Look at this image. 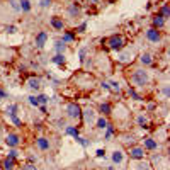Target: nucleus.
<instances>
[{"label": "nucleus", "mask_w": 170, "mask_h": 170, "mask_svg": "<svg viewBox=\"0 0 170 170\" xmlns=\"http://www.w3.org/2000/svg\"><path fill=\"white\" fill-rule=\"evenodd\" d=\"M68 14H70L71 17H77L78 14H80V5H78L77 2L70 3V7H68Z\"/></svg>", "instance_id": "obj_18"}, {"label": "nucleus", "mask_w": 170, "mask_h": 170, "mask_svg": "<svg viewBox=\"0 0 170 170\" xmlns=\"http://www.w3.org/2000/svg\"><path fill=\"white\" fill-rule=\"evenodd\" d=\"M129 82L133 84V87H145L150 82V73L146 70H143V68H136L129 75Z\"/></svg>", "instance_id": "obj_1"}, {"label": "nucleus", "mask_w": 170, "mask_h": 170, "mask_svg": "<svg viewBox=\"0 0 170 170\" xmlns=\"http://www.w3.org/2000/svg\"><path fill=\"white\" fill-rule=\"evenodd\" d=\"M128 153H129V157H131L133 160H143V158H145L143 146H135V145H131L129 150H128Z\"/></svg>", "instance_id": "obj_5"}, {"label": "nucleus", "mask_w": 170, "mask_h": 170, "mask_svg": "<svg viewBox=\"0 0 170 170\" xmlns=\"http://www.w3.org/2000/svg\"><path fill=\"white\" fill-rule=\"evenodd\" d=\"M113 162L114 163H122V151H119V150H116L114 153H113Z\"/></svg>", "instance_id": "obj_21"}, {"label": "nucleus", "mask_w": 170, "mask_h": 170, "mask_svg": "<svg viewBox=\"0 0 170 170\" xmlns=\"http://www.w3.org/2000/svg\"><path fill=\"white\" fill-rule=\"evenodd\" d=\"M95 124H97V128H99V129H106L109 122H107V119H106V117H99V119L95 121Z\"/></svg>", "instance_id": "obj_24"}, {"label": "nucleus", "mask_w": 170, "mask_h": 170, "mask_svg": "<svg viewBox=\"0 0 170 170\" xmlns=\"http://www.w3.org/2000/svg\"><path fill=\"white\" fill-rule=\"evenodd\" d=\"M51 27L56 29V31H63L65 29V22L61 17H51Z\"/></svg>", "instance_id": "obj_13"}, {"label": "nucleus", "mask_w": 170, "mask_h": 170, "mask_svg": "<svg viewBox=\"0 0 170 170\" xmlns=\"http://www.w3.org/2000/svg\"><path fill=\"white\" fill-rule=\"evenodd\" d=\"M58 126H60V128H67V121H65V119H58Z\"/></svg>", "instance_id": "obj_42"}, {"label": "nucleus", "mask_w": 170, "mask_h": 170, "mask_svg": "<svg viewBox=\"0 0 170 170\" xmlns=\"http://www.w3.org/2000/svg\"><path fill=\"white\" fill-rule=\"evenodd\" d=\"M73 2H80V0H73Z\"/></svg>", "instance_id": "obj_49"}, {"label": "nucleus", "mask_w": 170, "mask_h": 170, "mask_svg": "<svg viewBox=\"0 0 170 170\" xmlns=\"http://www.w3.org/2000/svg\"><path fill=\"white\" fill-rule=\"evenodd\" d=\"M10 119H12V122H14L16 126H22V121H21V119L17 117L16 114H12V116H10Z\"/></svg>", "instance_id": "obj_34"}, {"label": "nucleus", "mask_w": 170, "mask_h": 170, "mask_svg": "<svg viewBox=\"0 0 170 170\" xmlns=\"http://www.w3.org/2000/svg\"><path fill=\"white\" fill-rule=\"evenodd\" d=\"M21 5H19V9L22 10V12H29V10H31V2H29V0H21Z\"/></svg>", "instance_id": "obj_22"}, {"label": "nucleus", "mask_w": 170, "mask_h": 170, "mask_svg": "<svg viewBox=\"0 0 170 170\" xmlns=\"http://www.w3.org/2000/svg\"><path fill=\"white\" fill-rule=\"evenodd\" d=\"M99 113H102L104 116H109V114H113V106H111L109 102H102L99 106Z\"/></svg>", "instance_id": "obj_17"}, {"label": "nucleus", "mask_w": 170, "mask_h": 170, "mask_svg": "<svg viewBox=\"0 0 170 170\" xmlns=\"http://www.w3.org/2000/svg\"><path fill=\"white\" fill-rule=\"evenodd\" d=\"M97 157H99V158L106 157V150H97Z\"/></svg>", "instance_id": "obj_44"}, {"label": "nucleus", "mask_w": 170, "mask_h": 170, "mask_svg": "<svg viewBox=\"0 0 170 170\" xmlns=\"http://www.w3.org/2000/svg\"><path fill=\"white\" fill-rule=\"evenodd\" d=\"M53 61H55L56 65H63V63H65V56H63V55H55Z\"/></svg>", "instance_id": "obj_30"}, {"label": "nucleus", "mask_w": 170, "mask_h": 170, "mask_svg": "<svg viewBox=\"0 0 170 170\" xmlns=\"http://www.w3.org/2000/svg\"><path fill=\"white\" fill-rule=\"evenodd\" d=\"M7 32H9V34H16V32H17V27H16V26H7Z\"/></svg>", "instance_id": "obj_39"}, {"label": "nucleus", "mask_w": 170, "mask_h": 170, "mask_svg": "<svg viewBox=\"0 0 170 170\" xmlns=\"http://www.w3.org/2000/svg\"><path fill=\"white\" fill-rule=\"evenodd\" d=\"M87 51H89V48H82L80 49V61H85V56H87Z\"/></svg>", "instance_id": "obj_37"}, {"label": "nucleus", "mask_w": 170, "mask_h": 170, "mask_svg": "<svg viewBox=\"0 0 170 170\" xmlns=\"http://www.w3.org/2000/svg\"><path fill=\"white\" fill-rule=\"evenodd\" d=\"M160 16L163 17L165 21L168 19V3H167V2H165L163 5H162V9H160Z\"/></svg>", "instance_id": "obj_26"}, {"label": "nucleus", "mask_w": 170, "mask_h": 170, "mask_svg": "<svg viewBox=\"0 0 170 170\" xmlns=\"http://www.w3.org/2000/svg\"><path fill=\"white\" fill-rule=\"evenodd\" d=\"M90 2H94V3H97V2H99V0H90Z\"/></svg>", "instance_id": "obj_48"}, {"label": "nucleus", "mask_w": 170, "mask_h": 170, "mask_svg": "<svg viewBox=\"0 0 170 170\" xmlns=\"http://www.w3.org/2000/svg\"><path fill=\"white\" fill-rule=\"evenodd\" d=\"M46 41H48V34H46L44 31H41V32H38L36 34V48H44V44H46Z\"/></svg>", "instance_id": "obj_8"}, {"label": "nucleus", "mask_w": 170, "mask_h": 170, "mask_svg": "<svg viewBox=\"0 0 170 170\" xmlns=\"http://www.w3.org/2000/svg\"><path fill=\"white\" fill-rule=\"evenodd\" d=\"M9 158H14V160H16V158H17V150H14V148H12V150L9 151Z\"/></svg>", "instance_id": "obj_40"}, {"label": "nucleus", "mask_w": 170, "mask_h": 170, "mask_svg": "<svg viewBox=\"0 0 170 170\" xmlns=\"http://www.w3.org/2000/svg\"><path fill=\"white\" fill-rule=\"evenodd\" d=\"M5 143H7V146H10V148L19 146V145H21L19 135H16V133H9V135L5 136Z\"/></svg>", "instance_id": "obj_7"}, {"label": "nucleus", "mask_w": 170, "mask_h": 170, "mask_svg": "<svg viewBox=\"0 0 170 170\" xmlns=\"http://www.w3.org/2000/svg\"><path fill=\"white\" fill-rule=\"evenodd\" d=\"M21 170H38V167H36L34 163H26V165H22Z\"/></svg>", "instance_id": "obj_36"}, {"label": "nucleus", "mask_w": 170, "mask_h": 170, "mask_svg": "<svg viewBox=\"0 0 170 170\" xmlns=\"http://www.w3.org/2000/svg\"><path fill=\"white\" fill-rule=\"evenodd\" d=\"M49 5H51V0H41V7L46 9V7H49Z\"/></svg>", "instance_id": "obj_41"}, {"label": "nucleus", "mask_w": 170, "mask_h": 170, "mask_svg": "<svg viewBox=\"0 0 170 170\" xmlns=\"http://www.w3.org/2000/svg\"><path fill=\"white\" fill-rule=\"evenodd\" d=\"M0 97H2V99H5V97H7V94L3 92V89H0Z\"/></svg>", "instance_id": "obj_46"}, {"label": "nucleus", "mask_w": 170, "mask_h": 170, "mask_svg": "<svg viewBox=\"0 0 170 170\" xmlns=\"http://www.w3.org/2000/svg\"><path fill=\"white\" fill-rule=\"evenodd\" d=\"M65 133L75 136V138H78V128H75V126H67V128H65Z\"/></svg>", "instance_id": "obj_20"}, {"label": "nucleus", "mask_w": 170, "mask_h": 170, "mask_svg": "<svg viewBox=\"0 0 170 170\" xmlns=\"http://www.w3.org/2000/svg\"><path fill=\"white\" fill-rule=\"evenodd\" d=\"M136 122H138V126L140 128H148V119H146V116H138V119H136Z\"/></svg>", "instance_id": "obj_23"}, {"label": "nucleus", "mask_w": 170, "mask_h": 170, "mask_svg": "<svg viewBox=\"0 0 170 170\" xmlns=\"http://www.w3.org/2000/svg\"><path fill=\"white\" fill-rule=\"evenodd\" d=\"M165 22H167V21H165L163 17L160 16V14H157V16L153 17V21H151V24H153L151 27H155V29H162V27L165 26Z\"/></svg>", "instance_id": "obj_14"}, {"label": "nucleus", "mask_w": 170, "mask_h": 170, "mask_svg": "<svg viewBox=\"0 0 170 170\" xmlns=\"http://www.w3.org/2000/svg\"><path fill=\"white\" fill-rule=\"evenodd\" d=\"M16 58V51L7 46H0V60L2 61H12Z\"/></svg>", "instance_id": "obj_6"}, {"label": "nucleus", "mask_w": 170, "mask_h": 170, "mask_svg": "<svg viewBox=\"0 0 170 170\" xmlns=\"http://www.w3.org/2000/svg\"><path fill=\"white\" fill-rule=\"evenodd\" d=\"M133 58H135V53L128 49L126 53H119L117 61H121V63H129V61H133Z\"/></svg>", "instance_id": "obj_12"}, {"label": "nucleus", "mask_w": 170, "mask_h": 170, "mask_svg": "<svg viewBox=\"0 0 170 170\" xmlns=\"http://www.w3.org/2000/svg\"><path fill=\"white\" fill-rule=\"evenodd\" d=\"M85 27H87V24H82V26L78 27V32H85Z\"/></svg>", "instance_id": "obj_45"}, {"label": "nucleus", "mask_w": 170, "mask_h": 170, "mask_svg": "<svg viewBox=\"0 0 170 170\" xmlns=\"http://www.w3.org/2000/svg\"><path fill=\"white\" fill-rule=\"evenodd\" d=\"M56 51H58V55H63L65 53V49H67V44H65L63 41H56Z\"/></svg>", "instance_id": "obj_25"}, {"label": "nucleus", "mask_w": 170, "mask_h": 170, "mask_svg": "<svg viewBox=\"0 0 170 170\" xmlns=\"http://www.w3.org/2000/svg\"><path fill=\"white\" fill-rule=\"evenodd\" d=\"M48 97H46L44 95V94H41V95H38V102H39V106H41V104H46V102H48Z\"/></svg>", "instance_id": "obj_33"}, {"label": "nucleus", "mask_w": 170, "mask_h": 170, "mask_svg": "<svg viewBox=\"0 0 170 170\" xmlns=\"http://www.w3.org/2000/svg\"><path fill=\"white\" fill-rule=\"evenodd\" d=\"M157 148H158V143L155 141L153 138H145V140H143V150L153 151V150H157Z\"/></svg>", "instance_id": "obj_9"}, {"label": "nucleus", "mask_w": 170, "mask_h": 170, "mask_svg": "<svg viewBox=\"0 0 170 170\" xmlns=\"http://www.w3.org/2000/svg\"><path fill=\"white\" fill-rule=\"evenodd\" d=\"M128 92H129V95H131V97H133V99H135V100H141V95H138V94H136L135 87H131V85H129Z\"/></svg>", "instance_id": "obj_29"}, {"label": "nucleus", "mask_w": 170, "mask_h": 170, "mask_svg": "<svg viewBox=\"0 0 170 170\" xmlns=\"http://www.w3.org/2000/svg\"><path fill=\"white\" fill-rule=\"evenodd\" d=\"M107 133H106V140H109L111 138V136H113V133H114V128H113V126H111V124H107Z\"/></svg>", "instance_id": "obj_35"}, {"label": "nucleus", "mask_w": 170, "mask_h": 170, "mask_svg": "<svg viewBox=\"0 0 170 170\" xmlns=\"http://www.w3.org/2000/svg\"><path fill=\"white\" fill-rule=\"evenodd\" d=\"M65 111H67V116L70 119H82V107L78 106L77 102H70L67 104V107H65Z\"/></svg>", "instance_id": "obj_3"}, {"label": "nucleus", "mask_w": 170, "mask_h": 170, "mask_svg": "<svg viewBox=\"0 0 170 170\" xmlns=\"http://www.w3.org/2000/svg\"><path fill=\"white\" fill-rule=\"evenodd\" d=\"M16 111H17V106H16V104H10V106L7 107V114H9V116L16 114Z\"/></svg>", "instance_id": "obj_31"}, {"label": "nucleus", "mask_w": 170, "mask_h": 170, "mask_svg": "<svg viewBox=\"0 0 170 170\" xmlns=\"http://www.w3.org/2000/svg\"><path fill=\"white\" fill-rule=\"evenodd\" d=\"M106 43H107V46H109V49H113V51H121L126 46V38L122 34H113L111 38H107Z\"/></svg>", "instance_id": "obj_2"}, {"label": "nucleus", "mask_w": 170, "mask_h": 170, "mask_svg": "<svg viewBox=\"0 0 170 170\" xmlns=\"http://www.w3.org/2000/svg\"><path fill=\"white\" fill-rule=\"evenodd\" d=\"M75 140H77V141L82 145V146H89V141H87L85 138H80V136H78V138H75Z\"/></svg>", "instance_id": "obj_38"}, {"label": "nucleus", "mask_w": 170, "mask_h": 170, "mask_svg": "<svg viewBox=\"0 0 170 170\" xmlns=\"http://www.w3.org/2000/svg\"><path fill=\"white\" fill-rule=\"evenodd\" d=\"M107 84H109V90H113V92H119V90H121V85H119V82L113 80V82H107Z\"/></svg>", "instance_id": "obj_27"}, {"label": "nucleus", "mask_w": 170, "mask_h": 170, "mask_svg": "<svg viewBox=\"0 0 170 170\" xmlns=\"http://www.w3.org/2000/svg\"><path fill=\"white\" fill-rule=\"evenodd\" d=\"M82 117H85L87 124H92L95 121V113H94V109H85V111H82Z\"/></svg>", "instance_id": "obj_11"}, {"label": "nucleus", "mask_w": 170, "mask_h": 170, "mask_svg": "<svg viewBox=\"0 0 170 170\" xmlns=\"http://www.w3.org/2000/svg\"><path fill=\"white\" fill-rule=\"evenodd\" d=\"M75 41V34L73 32H65L63 34V43H71Z\"/></svg>", "instance_id": "obj_28"}, {"label": "nucleus", "mask_w": 170, "mask_h": 170, "mask_svg": "<svg viewBox=\"0 0 170 170\" xmlns=\"http://www.w3.org/2000/svg\"><path fill=\"white\" fill-rule=\"evenodd\" d=\"M10 5H12V9H14V10H19V5H17L16 0H10Z\"/></svg>", "instance_id": "obj_43"}, {"label": "nucleus", "mask_w": 170, "mask_h": 170, "mask_svg": "<svg viewBox=\"0 0 170 170\" xmlns=\"http://www.w3.org/2000/svg\"><path fill=\"white\" fill-rule=\"evenodd\" d=\"M0 165H2V168H3V170H14L16 160H14V158H9V157H7V158H5V160H3Z\"/></svg>", "instance_id": "obj_19"}, {"label": "nucleus", "mask_w": 170, "mask_h": 170, "mask_svg": "<svg viewBox=\"0 0 170 170\" xmlns=\"http://www.w3.org/2000/svg\"><path fill=\"white\" fill-rule=\"evenodd\" d=\"M36 145H38V148H39V150H43V151L49 150V140L44 138V136H39V138H36Z\"/></svg>", "instance_id": "obj_10"}, {"label": "nucleus", "mask_w": 170, "mask_h": 170, "mask_svg": "<svg viewBox=\"0 0 170 170\" xmlns=\"http://www.w3.org/2000/svg\"><path fill=\"white\" fill-rule=\"evenodd\" d=\"M140 61H141V65H145V67H150L153 63V56H151V53H141L140 55Z\"/></svg>", "instance_id": "obj_16"}, {"label": "nucleus", "mask_w": 170, "mask_h": 170, "mask_svg": "<svg viewBox=\"0 0 170 170\" xmlns=\"http://www.w3.org/2000/svg\"><path fill=\"white\" fill-rule=\"evenodd\" d=\"M102 89H106V90H109V84H107V82H102Z\"/></svg>", "instance_id": "obj_47"}, {"label": "nucleus", "mask_w": 170, "mask_h": 170, "mask_svg": "<svg viewBox=\"0 0 170 170\" xmlns=\"http://www.w3.org/2000/svg\"><path fill=\"white\" fill-rule=\"evenodd\" d=\"M146 39L150 43H160L162 41V32H160V29H155V27H150V29H146Z\"/></svg>", "instance_id": "obj_4"}, {"label": "nucleus", "mask_w": 170, "mask_h": 170, "mask_svg": "<svg viewBox=\"0 0 170 170\" xmlns=\"http://www.w3.org/2000/svg\"><path fill=\"white\" fill-rule=\"evenodd\" d=\"M27 87L31 90H39V87H41V78H38V77H31L27 80Z\"/></svg>", "instance_id": "obj_15"}, {"label": "nucleus", "mask_w": 170, "mask_h": 170, "mask_svg": "<svg viewBox=\"0 0 170 170\" xmlns=\"http://www.w3.org/2000/svg\"><path fill=\"white\" fill-rule=\"evenodd\" d=\"M29 104H31V106H34V107H39V102H38V97L31 95V97H29Z\"/></svg>", "instance_id": "obj_32"}]
</instances>
